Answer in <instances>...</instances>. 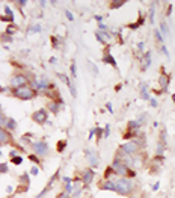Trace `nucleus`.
Masks as SVG:
<instances>
[{"mask_svg": "<svg viewBox=\"0 0 175 198\" xmlns=\"http://www.w3.org/2000/svg\"><path fill=\"white\" fill-rule=\"evenodd\" d=\"M150 65H151V53H150V52H147V53H145V56H143V70H147Z\"/></svg>", "mask_w": 175, "mask_h": 198, "instance_id": "18", "label": "nucleus"}, {"mask_svg": "<svg viewBox=\"0 0 175 198\" xmlns=\"http://www.w3.org/2000/svg\"><path fill=\"white\" fill-rule=\"evenodd\" d=\"M0 173H8V165L6 163H0Z\"/></svg>", "mask_w": 175, "mask_h": 198, "instance_id": "32", "label": "nucleus"}, {"mask_svg": "<svg viewBox=\"0 0 175 198\" xmlns=\"http://www.w3.org/2000/svg\"><path fill=\"white\" fill-rule=\"evenodd\" d=\"M59 105H60L59 101H53V100H51V101H50V105H48V109H50L53 114H58V112H59Z\"/></svg>", "mask_w": 175, "mask_h": 198, "instance_id": "19", "label": "nucleus"}, {"mask_svg": "<svg viewBox=\"0 0 175 198\" xmlns=\"http://www.w3.org/2000/svg\"><path fill=\"white\" fill-rule=\"evenodd\" d=\"M14 95L20 100H32L36 95V91L33 88H29V86H21V88L14 89Z\"/></svg>", "mask_w": 175, "mask_h": 198, "instance_id": "3", "label": "nucleus"}, {"mask_svg": "<svg viewBox=\"0 0 175 198\" xmlns=\"http://www.w3.org/2000/svg\"><path fill=\"white\" fill-rule=\"evenodd\" d=\"M59 79L63 82V83H67L68 86L71 85V83H70V79H68V76H65V74H59Z\"/></svg>", "mask_w": 175, "mask_h": 198, "instance_id": "27", "label": "nucleus"}, {"mask_svg": "<svg viewBox=\"0 0 175 198\" xmlns=\"http://www.w3.org/2000/svg\"><path fill=\"white\" fill-rule=\"evenodd\" d=\"M32 148H33L35 154H38V156H46L47 153H48V145H47L44 141L33 142V144H32Z\"/></svg>", "mask_w": 175, "mask_h": 198, "instance_id": "5", "label": "nucleus"}, {"mask_svg": "<svg viewBox=\"0 0 175 198\" xmlns=\"http://www.w3.org/2000/svg\"><path fill=\"white\" fill-rule=\"evenodd\" d=\"M95 20H97V21H103V17H100V15H97V17H95Z\"/></svg>", "mask_w": 175, "mask_h": 198, "instance_id": "50", "label": "nucleus"}, {"mask_svg": "<svg viewBox=\"0 0 175 198\" xmlns=\"http://www.w3.org/2000/svg\"><path fill=\"white\" fill-rule=\"evenodd\" d=\"M101 189H104V191H116V186H115V182H112V180H107L104 185L101 186Z\"/></svg>", "mask_w": 175, "mask_h": 198, "instance_id": "17", "label": "nucleus"}, {"mask_svg": "<svg viewBox=\"0 0 175 198\" xmlns=\"http://www.w3.org/2000/svg\"><path fill=\"white\" fill-rule=\"evenodd\" d=\"M11 142V135L8 133V130H5L3 127H0V144H9Z\"/></svg>", "mask_w": 175, "mask_h": 198, "instance_id": "9", "label": "nucleus"}, {"mask_svg": "<svg viewBox=\"0 0 175 198\" xmlns=\"http://www.w3.org/2000/svg\"><path fill=\"white\" fill-rule=\"evenodd\" d=\"M17 29H18V27H17L15 24H9V26L6 27V35L11 36L12 34H14V32H17Z\"/></svg>", "mask_w": 175, "mask_h": 198, "instance_id": "22", "label": "nucleus"}, {"mask_svg": "<svg viewBox=\"0 0 175 198\" xmlns=\"http://www.w3.org/2000/svg\"><path fill=\"white\" fill-rule=\"evenodd\" d=\"M95 132H97V136H98V139H100V138L103 136V130H101V128L98 127V128H95Z\"/></svg>", "mask_w": 175, "mask_h": 198, "instance_id": "35", "label": "nucleus"}, {"mask_svg": "<svg viewBox=\"0 0 175 198\" xmlns=\"http://www.w3.org/2000/svg\"><path fill=\"white\" fill-rule=\"evenodd\" d=\"M154 5L155 3H151V6H150V21H154Z\"/></svg>", "mask_w": 175, "mask_h": 198, "instance_id": "30", "label": "nucleus"}, {"mask_svg": "<svg viewBox=\"0 0 175 198\" xmlns=\"http://www.w3.org/2000/svg\"><path fill=\"white\" fill-rule=\"evenodd\" d=\"M58 198H68V194H67V192H63V194H60Z\"/></svg>", "mask_w": 175, "mask_h": 198, "instance_id": "47", "label": "nucleus"}, {"mask_svg": "<svg viewBox=\"0 0 175 198\" xmlns=\"http://www.w3.org/2000/svg\"><path fill=\"white\" fill-rule=\"evenodd\" d=\"M163 144H159V145H157V154H163Z\"/></svg>", "mask_w": 175, "mask_h": 198, "instance_id": "33", "label": "nucleus"}, {"mask_svg": "<svg viewBox=\"0 0 175 198\" xmlns=\"http://www.w3.org/2000/svg\"><path fill=\"white\" fill-rule=\"evenodd\" d=\"M162 52H163V53H164V56H166V58H169V53H168V48H166V47H164V46H162Z\"/></svg>", "mask_w": 175, "mask_h": 198, "instance_id": "40", "label": "nucleus"}, {"mask_svg": "<svg viewBox=\"0 0 175 198\" xmlns=\"http://www.w3.org/2000/svg\"><path fill=\"white\" fill-rule=\"evenodd\" d=\"M20 182H23V183H27V185H29V175H27V173H24L23 175H20Z\"/></svg>", "mask_w": 175, "mask_h": 198, "instance_id": "31", "label": "nucleus"}, {"mask_svg": "<svg viewBox=\"0 0 175 198\" xmlns=\"http://www.w3.org/2000/svg\"><path fill=\"white\" fill-rule=\"evenodd\" d=\"M3 128L5 130H15L17 127V123H15V119L14 118H5V121H3Z\"/></svg>", "mask_w": 175, "mask_h": 198, "instance_id": "11", "label": "nucleus"}, {"mask_svg": "<svg viewBox=\"0 0 175 198\" xmlns=\"http://www.w3.org/2000/svg\"><path fill=\"white\" fill-rule=\"evenodd\" d=\"M33 88L44 91V89H48V88H50V83H48V80H47L46 77H41V79H38V80H33Z\"/></svg>", "mask_w": 175, "mask_h": 198, "instance_id": "8", "label": "nucleus"}, {"mask_svg": "<svg viewBox=\"0 0 175 198\" xmlns=\"http://www.w3.org/2000/svg\"><path fill=\"white\" fill-rule=\"evenodd\" d=\"M124 5V0H113V2H110V8L112 9H116L119 6H122Z\"/></svg>", "mask_w": 175, "mask_h": 198, "instance_id": "21", "label": "nucleus"}, {"mask_svg": "<svg viewBox=\"0 0 175 198\" xmlns=\"http://www.w3.org/2000/svg\"><path fill=\"white\" fill-rule=\"evenodd\" d=\"M92 178H94V171L92 169H86L83 173V185L85 186H89L91 182H92Z\"/></svg>", "mask_w": 175, "mask_h": 198, "instance_id": "12", "label": "nucleus"}, {"mask_svg": "<svg viewBox=\"0 0 175 198\" xmlns=\"http://www.w3.org/2000/svg\"><path fill=\"white\" fill-rule=\"evenodd\" d=\"M106 107H107V109H109V110L112 112V105H110V103H107V105H106Z\"/></svg>", "mask_w": 175, "mask_h": 198, "instance_id": "53", "label": "nucleus"}, {"mask_svg": "<svg viewBox=\"0 0 175 198\" xmlns=\"http://www.w3.org/2000/svg\"><path fill=\"white\" fill-rule=\"evenodd\" d=\"M160 29H162V32H163L164 35H168V34H169V29H168V24L164 23V21H162V23H160Z\"/></svg>", "mask_w": 175, "mask_h": 198, "instance_id": "25", "label": "nucleus"}, {"mask_svg": "<svg viewBox=\"0 0 175 198\" xmlns=\"http://www.w3.org/2000/svg\"><path fill=\"white\" fill-rule=\"evenodd\" d=\"M5 12L9 15V17H14V14H12V11L9 9V6H5Z\"/></svg>", "mask_w": 175, "mask_h": 198, "instance_id": "36", "label": "nucleus"}, {"mask_svg": "<svg viewBox=\"0 0 175 198\" xmlns=\"http://www.w3.org/2000/svg\"><path fill=\"white\" fill-rule=\"evenodd\" d=\"M38 32H41V26H39V24H33V26L27 30V34H38Z\"/></svg>", "mask_w": 175, "mask_h": 198, "instance_id": "23", "label": "nucleus"}, {"mask_svg": "<svg viewBox=\"0 0 175 198\" xmlns=\"http://www.w3.org/2000/svg\"><path fill=\"white\" fill-rule=\"evenodd\" d=\"M38 173H39V169H38V168H36V166H33V168H32V169H30V174L36 175V174H38Z\"/></svg>", "mask_w": 175, "mask_h": 198, "instance_id": "38", "label": "nucleus"}, {"mask_svg": "<svg viewBox=\"0 0 175 198\" xmlns=\"http://www.w3.org/2000/svg\"><path fill=\"white\" fill-rule=\"evenodd\" d=\"M27 83H29V77L24 76V74H17L11 79V86L15 88V89L21 88V86H27Z\"/></svg>", "mask_w": 175, "mask_h": 198, "instance_id": "4", "label": "nucleus"}, {"mask_svg": "<svg viewBox=\"0 0 175 198\" xmlns=\"http://www.w3.org/2000/svg\"><path fill=\"white\" fill-rule=\"evenodd\" d=\"M71 76H72V79H76V64L71 65Z\"/></svg>", "mask_w": 175, "mask_h": 198, "instance_id": "34", "label": "nucleus"}, {"mask_svg": "<svg viewBox=\"0 0 175 198\" xmlns=\"http://www.w3.org/2000/svg\"><path fill=\"white\" fill-rule=\"evenodd\" d=\"M3 121H5V115H3V112L0 110V126L3 124Z\"/></svg>", "mask_w": 175, "mask_h": 198, "instance_id": "41", "label": "nucleus"}, {"mask_svg": "<svg viewBox=\"0 0 175 198\" xmlns=\"http://www.w3.org/2000/svg\"><path fill=\"white\" fill-rule=\"evenodd\" d=\"M95 36H97V39H98L100 43H103V44H107V43L110 41V36L107 35L106 32H101V30H98V32L95 34Z\"/></svg>", "mask_w": 175, "mask_h": 198, "instance_id": "14", "label": "nucleus"}, {"mask_svg": "<svg viewBox=\"0 0 175 198\" xmlns=\"http://www.w3.org/2000/svg\"><path fill=\"white\" fill-rule=\"evenodd\" d=\"M86 156H88V159H89V163H91V166H97L98 165V154L97 153L91 151V150H86Z\"/></svg>", "mask_w": 175, "mask_h": 198, "instance_id": "10", "label": "nucleus"}, {"mask_svg": "<svg viewBox=\"0 0 175 198\" xmlns=\"http://www.w3.org/2000/svg\"><path fill=\"white\" fill-rule=\"evenodd\" d=\"M139 150V145L136 144V142H127L125 145H122V148H121V151L125 153V154H130V156H133L134 153H138Z\"/></svg>", "mask_w": 175, "mask_h": 198, "instance_id": "7", "label": "nucleus"}, {"mask_svg": "<svg viewBox=\"0 0 175 198\" xmlns=\"http://www.w3.org/2000/svg\"><path fill=\"white\" fill-rule=\"evenodd\" d=\"M14 165H21V162H23V157H20V156H15V157H12L11 160Z\"/></svg>", "mask_w": 175, "mask_h": 198, "instance_id": "26", "label": "nucleus"}, {"mask_svg": "<svg viewBox=\"0 0 175 198\" xmlns=\"http://www.w3.org/2000/svg\"><path fill=\"white\" fill-rule=\"evenodd\" d=\"M29 159H30V160H32L33 163H39V162H38V157H36V156H30Z\"/></svg>", "mask_w": 175, "mask_h": 198, "instance_id": "42", "label": "nucleus"}, {"mask_svg": "<svg viewBox=\"0 0 175 198\" xmlns=\"http://www.w3.org/2000/svg\"><path fill=\"white\" fill-rule=\"evenodd\" d=\"M109 135V126H106V130H104V136Z\"/></svg>", "mask_w": 175, "mask_h": 198, "instance_id": "52", "label": "nucleus"}, {"mask_svg": "<svg viewBox=\"0 0 175 198\" xmlns=\"http://www.w3.org/2000/svg\"><path fill=\"white\" fill-rule=\"evenodd\" d=\"M140 126V121H130L129 123V128L131 132H134V133H138V128Z\"/></svg>", "mask_w": 175, "mask_h": 198, "instance_id": "20", "label": "nucleus"}, {"mask_svg": "<svg viewBox=\"0 0 175 198\" xmlns=\"http://www.w3.org/2000/svg\"><path fill=\"white\" fill-rule=\"evenodd\" d=\"M65 15H67V18H68V20H74V17H72V14H71L70 11H65Z\"/></svg>", "mask_w": 175, "mask_h": 198, "instance_id": "39", "label": "nucleus"}, {"mask_svg": "<svg viewBox=\"0 0 175 198\" xmlns=\"http://www.w3.org/2000/svg\"><path fill=\"white\" fill-rule=\"evenodd\" d=\"M142 21H143V18H140L139 23H142ZM138 26H139V24H130V27H131V29H134V27H138Z\"/></svg>", "mask_w": 175, "mask_h": 198, "instance_id": "45", "label": "nucleus"}, {"mask_svg": "<svg viewBox=\"0 0 175 198\" xmlns=\"http://www.w3.org/2000/svg\"><path fill=\"white\" fill-rule=\"evenodd\" d=\"M47 118H48V114H47L46 109H39V110H36L35 114L32 115V119L38 123V124H44L47 121Z\"/></svg>", "mask_w": 175, "mask_h": 198, "instance_id": "6", "label": "nucleus"}, {"mask_svg": "<svg viewBox=\"0 0 175 198\" xmlns=\"http://www.w3.org/2000/svg\"><path fill=\"white\" fill-rule=\"evenodd\" d=\"M150 101H151V106H152V107H155V106H157V100H155V98H151Z\"/></svg>", "mask_w": 175, "mask_h": 198, "instance_id": "43", "label": "nucleus"}, {"mask_svg": "<svg viewBox=\"0 0 175 198\" xmlns=\"http://www.w3.org/2000/svg\"><path fill=\"white\" fill-rule=\"evenodd\" d=\"M58 147H59V151H62V148H65V141H60Z\"/></svg>", "mask_w": 175, "mask_h": 198, "instance_id": "37", "label": "nucleus"}, {"mask_svg": "<svg viewBox=\"0 0 175 198\" xmlns=\"http://www.w3.org/2000/svg\"><path fill=\"white\" fill-rule=\"evenodd\" d=\"M17 5H18V6H24V5H26V0H18Z\"/></svg>", "mask_w": 175, "mask_h": 198, "instance_id": "44", "label": "nucleus"}, {"mask_svg": "<svg viewBox=\"0 0 175 198\" xmlns=\"http://www.w3.org/2000/svg\"><path fill=\"white\" fill-rule=\"evenodd\" d=\"M103 62H106V64H110L113 68H116V61L110 56V53H106L104 58H103Z\"/></svg>", "mask_w": 175, "mask_h": 198, "instance_id": "16", "label": "nucleus"}, {"mask_svg": "<svg viewBox=\"0 0 175 198\" xmlns=\"http://www.w3.org/2000/svg\"><path fill=\"white\" fill-rule=\"evenodd\" d=\"M115 186H116V191L119 195H130L133 191H134V183L127 178V177H122V178H118L115 182Z\"/></svg>", "mask_w": 175, "mask_h": 198, "instance_id": "1", "label": "nucleus"}, {"mask_svg": "<svg viewBox=\"0 0 175 198\" xmlns=\"http://www.w3.org/2000/svg\"><path fill=\"white\" fill-rule=\"evenodd\" d=\"M159 186H160V185H159V183H155V185L152 186V191H157V189H159Z\"/></svg>", "mask_w": 175, "mask_h": 198, "instance_id": "49", "label": "nucleus"}, {"mask_svg": "<svg viewBox=\"0 0 175 198\" xmlns=\"http://www.w3.org/2000/svg\"><path fill=\"white\" fill-rule=\"evenodd\" d=\"M83 182H76L74 185H72V198H77L80 194H82V189H83Z\"/></svg>", "mask_w": 175, "mask_h": 198, "instance_id": "13", "label": "nucleus"}, {"mask_svg": "<svg viewBox=\"0 0 175 198\" xmlns=\"http://www.w3.org/2000/svg\"><path fill=\"white\" fill-rule=\"evenodd\" d=\"M94 133H95V128H92V130H91V133H89V139L94 136Z\"/></svg>", "mask_w": 175, "mask_h": 198, "instance_id": "51", "label": "nucleus"}, {"mask_svg": "<svg viewBox=\"0 0 175 198\" xmlns=\"http://www.w3.org/2000/svg\"><path fill=\"white\" fill-rule=\"evenodd\" d=\"M172 98H174V101H175V95H172Z\"/></svg>", "mask_w": 175, "mask_h": 198, "instance_id": "54", "label": "nucleus"}, {"mask_svg": "<svg viewBox=\"0 0 175 198\" xmlns=\"http://www.w3.org/2000/svg\"><path fill=\"white\" fill-rule=\"evenodd\" d=\"M159 82H160V88H162V91H166V89H168V85H169V77L164 76V74H162L160 79H159Z\"/></svg>", "mask_w": 175, "mask_h": 198, "instance_id": "15", "label": "nucleus"}, {"mask_svg": "<svg viewBox=\"0 0 175 198\" xmlns=\"http://www.w3.org/2000/svg\"><path fill=\"white\" fill-rule=\"evenodd\" d=\"M154 34H155V38H157V41H159L160 44H163V35L160 34V30H155Z\"/></svg>", "mask_w": 175, "mask_h": 198, "instance_id": "29", "label": "nucleus"}, {"mask_svg": "<svg viewBox=\"0 0 175 198\" xmlns=\"http://www.w3.org/2000/svg\"><path fill=\"white\" fill-rule=\"evenodd\" d=\"M2 39H6V41H11V36H8V35H3V36H2Z\"/></svg>", "mask_w": 175, "mask_h": 198, "instance_id": "48", "label": "nucleus"}, {"mask_svg": "<svg viewBox=\"0 0 175 198\" xmlns=\"http://www.w3.org/2000/svg\"><path fill=\"white\" fill-rule=\"evenodd\" d=\"M110 168H112V171H113L115 174L122 175V177H134V175H136L133 171H130L129 166L122 162L121 159H115V160L112 162V166H110Z\"/></svg>", "mask_w": 175, "mask_h": 198, "instance_id": "2", "label": "nucleus"}, {"mask_svg": "<svg viewBox=\"0 0 175 198\" xmlns=\"http://www.w3.org/2000/svg\"><path fill=\"white\" fill-rule=\"evenodd\" d=\"M140 95H142L143 100H148V92H147V85L145 83H142V94Z\"/></svg>", "mask_w": 175, "mask_h": 198, "instance_id": "24", "label": "nucleus"}, {"mask_svg": "<svg viewBox=\"0 0 175 198\" xmlns=\"http://www.w3.org/2000/svg\"><path fill=\"white\" fill-rule=\"evenodd\" d=\"M129 198H138V197H129Z\"/></svg>", "mask_w": 175, "mask_h": 198, "instance_id": "55", "label": "nucleus"}, {"mask_svg": "<svg viewBox=\"0 0 175 198\" xmlns=\"http://www.w3.org/2000/svg\"><path fill=\"white\" fill-rule=\"evenodd\" d=\"M51 41H53V47H58V39H56L55 36L51 38Z\"/></svg>", "mask_w": 175, "mask_h": 198, "instance_id": "46", "label": "nucleus"}, {"mask_svg": "<svg viewBox=\"0 0 175 198\" xmlns=\"http://www.w3.org/2000/svg\"><path fill=\"white\" fill-rule=\"evenodd\" d=\"M0 20H2V21H8V23H12V21H14V17H9V15H2V17H0Z\"/></svg>", "mask_w": 175, "mask_h": 198, "instance_id": "28", "label": "nucleus"}, {"mask_svg": "<svg viewBox=\"0 0 175 198\" xmlns=\"http://www.w3.org/2000/svg\"><path fill=\"white\" fill-rule=\"evenodd\" d=\"M0 156H2V151H0Z\"/></svg>", "mask_w": 175, "mask_h": 198, "instance_id": "56", "label": "nucleus"}]
</instances>
